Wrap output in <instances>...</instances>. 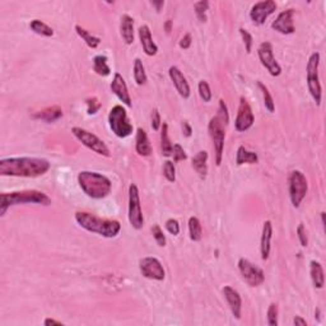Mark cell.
Listing matches in <instances>:
<instances>
[{
    "mask_svg": "<svg viewBox=\"0 0 326 326\" xmlns=\"http://www.w3.org/2000/svg\"><path fill=\"white\" fill-rule=\"evenodd\" d=\"M51 169L45 158L11 157L0 159V175L13 177H39Z\"/></svg>",
    "mask_w": 326,
    "mask_h": 326,
    "instance_id": "6da1fadb",
    "label": "cell"
},
{
    "mask_svg": "<svg viewBox=\"0 0 326 326\" xmlns=\"http://www.w3.org/2000/svg\"><path fill=\"white\" fill-rule=\"evenodd\" d=\"M78 224L88 232L106 238H115L121 231V224L116 219H105L88 212H77L74 215Z\"/></svg>",
    "mask_w": 326,
    "mask_h": 326,
    "instance_id": "7a4b0ae2",
    "label": "cell"
},
{
    "mask_svg": "<svg viewBox=\"0 0 326 326\" xmlns=\"http://www.w3.org/2000/svg\"><path fill=\"white\" fill-rule=\"evenodd\" d=\"M78 184L87 197L92 199H104L111 192V180L94 171H82L78 175Z\"/></svg>",
    "mask_w": 326,
    "mask_h": 326,
    "instance_id": "3957f363",
    "label": "cell"
},
{
    "mask_svg": "<svg viewBox=\"0 0 326 326\" xmlns=\"http://www.w3.org/2000/svg\"><path fill=\"white\" fill-rule=\"evenodd\" d=\"M19 204H40L49 207L51 204V199L39 190L4 192V194L0 195V215L3 217L9 208Z\"/></svg>",
    "mask_w": 326,
    "mask_h": 326,
    "instance_id": "277c9868",
    "label": "cell"
},
{
    "mask_svg": "<svg viewBox=\"0 0 326 326\" xmlns=\"http://www.w3.org/2000/svg\"><path fill=\"white\" fill-rule=\"evenodd\" d=\"M109 124L112 133L121 139L130 137L134 132V126L129 121L126 110L121 105H116L111 109L109 114Z\"/></svg>",
    "mask_w": 326,
    "mask_h": 326,
    "instance_id": "5b68a950",
    "label": "cell"
},
{
    "mask_svg": "<svg viewBox=\"0 0 326 326\" xmlns=\"http://www.w3.org/2000/svg\"><path fill=\"white\" fill-rule=\"evenodd\" d=\"M318 65H320V54L316 51L313 54H311L306 70H307L308 92L312 96L316 105L320 106L321 97H322V88H321L320 77H318Z\"/></svg>",
    "mask_w": 326,
    "mask_h": 326,
    "instance_id": "8992f818",
    "label": "cell"
},
{
    "mask_svg": "<svg viewBox=\"0 0 326 326\" xmlns=\"http://www.w3.org/2000/svg\"><path fill=\"white\" fill-rule=\"evenodd\" d=\"M225 124L219 116H214L210 119L208 125V132L213 142V148L215 152V165L220 166L223 158V149H224V139H225Z\"/></svg>",
    "mask_w": 326,
    "mask_h": 326,
    "instance_id": "52a82bcc",
    "label": "cell"
},
{
    "mask_svg": "<svg viewBox=\"0 0 326 326\" xmlns=\"http://www.w3.org/2000/svg\"><path fill=\"white\" fill-rule=\"evenodd\" d=\"M288 186H289V198L295 208H300L301 203L306 198L308 191V182L305 175L301 171H292L288 177Z\"/></svg>",
    "mask_w": 326,
    "mask_h": 326,
    "instance_id": "ba28073f",
    "label": "cell"
},
{
    "mask_svg": "<svg viewBox=\"0 0 326 326\" xmlns=\"http://www.w3.org/2000/svg\"><path fill=\"white\" fill-rule=\"evenodd\" d=\"M72 133H73V135H74V137L84 145V147H87L88 149L93 150V152L97 153V154L104 155V157H110V155H111V153H110V149H109V147L106 145V143H105L104 140L100 139L97 135L89 133L88 130L74 126L72 129Z\"/></svg>",
    "mask_w": 326,
    "mask_h": 326,
    "instance_id": "9c48e42d",
    "label": "cell"
},
{
    "mask_svg": "<svg viewBox=\"0 0 326 326\" xmlns=\"http://www.w3.org/2000/svg\"><path fill=\"white\" fill-rule=\"evenodd\" d=\"M129 222L134 230H142L144 227V217L140 204L139 189L135 184L129 186Z\"/></svg>",
    "mask_w": 326,
    "mask_h": 326,
    "instance_id": "30bf717a",
    "label": "cell"
},
{
    "mask_svg": "<svg viewBox=\"0 0 326 326\" xmlns=\"http://www.w3.org/2000/svg\"><path fill=\"white\" fill-rule=\"evenodd\" d=\"M238 270L242 275L243 280L250 285V287H259L265 280V274L262 268L252 264L250 260L241 257L238 260Z\"/></svg>",
    "mask_w": 326,
    "mask_h": 326,
    "instance_id": "8fae6325",
    "label": "cell"
},
{
    "mask_svg": "<svg viewBox=\"0 0 326 326\" xmlns=\"http://www.w3.org/2000/svg\"><path fill=\"white\" fill-rule=\"evenodd\" d=\"M139 269L140 273L144 278L152 280H163L166 278V272L163 269V265L157 257L147 256L143 257L139 262Z\"/></svg>",
    "mask_w": 326,
    "mask_h": 326,
    "instance_id": "7c38bea8",
    "label": "cell"
},
{
    "mask_svg": "<svg viewBox=\"0 0 326 326\" xmlns=\"http://www.w3.org/2000/svg\"><path fill=\"white\" fill-rule=\"evenodd\" d=\"M257 56H259L263 67L269 72L270 75L278 77V75L282 74V67L275 60L274 54H273V46L270 42L260 44V46L257 47Z\"/></svg>",
    "mask_w": 326,
    "mask_h": 326,
    "instance_id": "4fadbf2b",
    "label": "cell"
},
{
    "mask_svg": "<svg viewBox=\"0 0 326 326\" xmlns=\"http://www.w3.org/2000/svg\"><path fill=\"white\" fill-rule=\"evenodd\" d=\"M255 117L254 114H252V110L250 104L247 102V100L245 97H241L240 99V105H238V111L237 116H236L235 121V129L237 130L238 133L247 132L250 127L254 125Z\"/></svg>",
    "mask_w": 326,
    "mask_h": 326,
    "instance_id": "5bb4252c",
    "label": "cell"
},
{
    "mask_svg": "<svg viewBox=\"0 0 326 326\" xmlns=\"http://www.w3.org/2000/svg\"><path fill=\"white\" fill-rule=\"evenodd\" d=\"M275 11H277V3L275 2L264 0V2H259V3H255L252 6L251 11H250V18H251L254 24L263 26L267 22V19L269 18V16L275 13Z\"/></svg>",
    "mask_w": 326,
    "mask_h": 326,
    "instance_id": "9a60e30c",
    "label": "cell"
},
{
    "mask_svg": "<svg viewBox=\"0 0 326 326\" xmlns=\"http://www.w3.org/2000/svg\"><path fill=\"white\" fill-rule=\"evenodd\" d=\"M293 16L295 11L293 9H287L278 14L275 21L272 23V28L282 35H292L295 34V23H293Z\"/></svg>",
    "mask_w": 326,
    "mask_h": 326,
    "instance_id": "2e32d148",
    "label": "cell"
},
{
    "mask_svg": "<svg viewBox=\"0 0 326 326\" xmlns=\"http://www.w3.org/2000/svg\"><path fill=\"white\" fill-rule=\"evenodd\" d=\"M110 88H111L112 93H114L125 106L132 107V97H130L129 91H127L126 82H125V79L122 78V75L120 74V73H115L114 79H112Z\"/></svg>",
    "mask_w": 326,
    "mask_h": 326,
    "instance_id": "e0dca14e",
    "label": "cell"
},
{
    "mask_svg": "<svg viewBox=\"0 0 326 326\" xmlns=\"http://www.w3.org/2000/svg\"><path fill=\"white\" fill-rule=\"evenodd\" d=\"M169 75L170 78H171L172 82H174V86L176 87L180 96H181L184 100L189 99L190 94H191V89H190L189 83H187L186 78L184 77L181 70L174 65V67H171L169 69Z\"/></svg>",
    "mask_w": 326,
    "mask_h": 326,
    "instance_id": "ac0fdd59",
    "label": "cell"
},
{
    "mask_svg": "<svg viewBox=\"0 0 326 326\" xmlns=\"http://www.w3.org/2000/svg\"><path fill=\"white\" fill-rule=\"evenodd\" d=\"M222 292L225 301H227L228 306H230L231 311H232V315L235 316V318L240 320L241 312H242V300H241L240 293H238L235 288L230 287V285L223 287Z\"/></svg>",
    "mask_w": 326,
    "mask_h": 326,
    "instance_id": "d6986e66",
    "label": "cell"
},
{
    "mask_svg": "<svg viewBox=\"0 0 326 326\" xmlns=\"http://www.w3.org/2000/svg\"><path fill=\"white\" fill-rule=\"evenodd\" d=\"M138 35H139L140 44H142L143 50H144L145 55L148 56H154L158 52V46L155 45V42L153 41L152 32H150L149 27L147 24H143L138 29Z\"/></svg>",
    "mask_w": 326,
    "mask_h": 326,
    "instance_id": "ffe728a7",
    "label": "cell"
},
{
    "mask_svg": "<svg viewBox=\"0 0 326 326\" xmlns=\"http://www.w3.org/2000/svg\"><path fill=\"white\" fill-rule=\"evenodd\" d=\"M272 237H273V224L270 220H265L263 224L262 238H260V252H262V259L268 260L272 249Z\"/></svg>",
    "mask_w": 326,
    "mask_h": 326,
    "instance_id": "44dd1931",
    "label": "cell"
},
{
    "mask_svg": "<svg viewBox=\"0 0 326 326\" xmlns=\"http://www.w3.org/2000/svg\"><path fill=\"white\" fill-rule=\"evenodd\" d=\"M120 35L126 45H133L134 42V19L129 14H122L120 21Z\"/></svg>",
    "mask_w": 326,
    "mask_h": 326,
    "instance_id": "7402d4cb",
    "label": "cell"
},
{
    "mask_svg": "<svg viewBox=\"0 0 326 326\" xmlns=\"http://www.w3.org/2000/svg\"><path fill=\"white\" fill-rule=\"evenodd\" d=\"M135 149L137 153L142 157H148L152 153V145H150L148 135L142 127L137 130V138H135Z\"/></svg>",
    "mask_w": 326,
    "mask_h": 326,
    "instance_id": "603a6c76",
    "label": "cell"
},
{
    "mask_svg": "<svg viewBox=\"0 0 326 326\" xmlns=\"http://www.w3.org/2000/svg\"><path fill=\"white\" fill-rule=\"evenodd\" d=\"M192 169L197 171V174H199L200 177L205 179L208 174V152L205 150H200L197 154L192 157L191 160Z\"/></svg>",
    "mask_w": 326,
    "mask_h": 326,
    "instance_id": "cb8c5ba5",
    "label": "cell"
},
{
    "mask_svg": "<svg viewBox=\"0 0 326 326\" xmlns=\"http://www.w3.org/2000/svg\"><path fill=\"white\" fill-rule=\"evenodd\" d=\"M257 162H259V155H257V153L246 149L243 145L238 147L237 153H236V165H237V166H242L245 163L255 165V163Z\"/></svg>",
    "mask_w": 326,
    "mask_h": 326,
    "instance_id": "d4e9b609",
    "label": "cell"
},
{
    "mask_svg": "<svg viewBox=\"0 0 326 326\" xmlns=\"http://www.w3.org/2000/svg\"><path fill=\"white\" fill-rule=\"evenodd\" d=\"M310 274L315 288L321 289L323 287V284H325V274H323L322 265L318 262H316V260H312L310 263Z\"/></svg>",
    "mask_w": 326,
    "mask_h": 326,
    "instance_id": "484cf974",
    "label": "cell"
},
{
    "mask_svg": "<svg viewBox=\"0 0 326 326\" xmlns=\"http://www.w3.org/2000/svg\"><path fill=\"white\" fill-rule=\"evenodd\" d=\"M35 117L40 120H44L46 122H54L56 120H59L60 117H62V110L59 106H51L47 109L42 110V111L35 114Z\"/></svg>",
    "mask_w": 326,
    "mask_h": 326,
    "instance_id": "4316f807",
    "label": "cell"
},
{
    "mask_svg": "<svg viewBox=\"0 0 326 326\" xmlns=\"http://www.w3.org/2000/svg\"><path fill=\"white\" fill-rule=\"evenodd\" d=\"M172 143L169 137V125L166 122H163L160 126V149H162V154L165 157H170L172 154Z\"/></svg>",
    "mask_w": 326,
    "mask_h": 326,
    "instance_id": "83f0119b",
    "label": "cell"
},
{
    "mask_svg": "<svg viewBox=\"0 0 326 326\" xmlns=\"http://www.w3.org/2000/svg\"><path fill=\"white\" fill-rule=\"evenodd\" d=\"M75 32H77L78 36H79L80 39L86 42L87 46L91 47V49H97V47L100 46V44H101V39H100V37L93 36L91 32H88L87 29H84L83 27L75 26Z\"/></svg>",
    "mask_w": 326,
    "mask_h": 326,
    "instance_id": "f1b7e54d",
    "label": "cell"
},
{
    "mask_svg": "<svg viewBox=\"0 0 326 326\" xmlns=\"http://www.w3.org/2000/svg\"><path fill=\"white\" fill-rule=\"evenodd\" d=\"M93 70L101 77H107L111 74V69L107 64V57L105 55H97L93 57Z\"/></svg>",
    "mask_w": 326,
    "mask_h": 326,
    "instance_id": "f546056e",
    "label": "cell"
},
{
    "mask_svg": "<svg viewBox=\"0 0 326 326\" xmlns=\"http://www.w3.org/2000/svg\"><path fill=\"white\" fill-rule=\"evenodd\" d=\"M189 233L190 238L194 242H199L203 237V228L202 223H200L199 218L197 217H190L189 219Z\"/></svg>",
    "mask_w": 326,
    "mask_h": 326,
    "instance_id": "4dcf8cb0",
    "label": "cell"
},
{
    "mask_svg": "<svg viewBox=\"0 0 326 326\" xmlns=\"http://www.w3.org/2000/svg\"><path fill=\"white\" fill-rule=\"evenodd\" d=\"M29 27H31V29L35 34L40 35V36L51 37L52 35H54V29L50 26H47L45 22L40 21V19H34V21L31 22V24H29Z\"/></svg>",
    "mask_w": 326,
    "mask_h": 326,
    "instance_id": "1f68e13d",
    "label": "cell"
},
{
    "mask_svg": "<svg viewBox=\"0 0 326 326\" xmlns=\"http://www.w3.org/2000/svg\"><path fill=\"white\" fill-rule=\"evenodd\" d=\"M134 79L135 82H137L138 86H144L148 80L147 73H145V68L140 59L134 60Z\"/></svg>",
    "mask_w": 326,
    "mask_h": 326,
    "instance_id": "d6a6232c",
    "label": "cell"
},
{
    "mask_svg": "<svg viewBox=\"0 0 326 326\" xmlns=\"http://www.w3.org/2000/svg\"><path fill=\"white\" fill-rule=\"evenodd\" d=\"M257 87H259L260 91L263 92L265 107H267V110L270 112V114H273V112L275 111V104H274V100H273V96H272V93H270L269 88H268L264 83H262V82H257Z\"/></svg>",
    "mask_w": 326,
    "mask_h": 326,
    "instance_id": "836d02e7",
    "label": "cell"
},
{
    "mask_svg": "<svg viewBox=\"0 0 326 326\" xmlns=\"http://www.w3.org/2000/svg\"><path fill=\"white\" fill-rule=\"evenodd\" d=\"M209 8V2L207 0H202V2H197L194 4L195 14H197L198 19L200 22H207V11Z\"/></svg>",
    "mask_w": 326,
    "mask_h": 326,
    "instance_id": "e575fe53",
    "label": "cell"
},
{
    "mask_svg": "<svg viewBox=\"0 0 326 326\" xmlns=\"http://www.w3.org/2000/svg\"><path fill=\"white\" fill-rule=\"evenodd\" d=\"M163 176L170 182L176 181V169H175V163L172 160H166L163 163Z\"/></svg>",
    "mask_w": 326,
    "mask_h": 326,
    "instance_id": "d590c367",
    "label": "cell"
},
{
    "mask_svg": "<svg viewBox=\"0 0 326 326\" xmlns=\"http://www.w3.org/2000/svg\"><path fill=\"white\" fill-rule=\"evenodd\" d=\"M198 91H199L200 99L204 102H210L212 100V89L207 80H200L198 84Z\"/></svg>",
    "mask_w": 326,
    "mask_h": 326,
    "instance_id": "8d00e7d4",
    "label": "cell"
},
{
    "mask_svg": "<svg viewBox=\"0 0 326 326\" xmlns=\"http://www.w3.org/2000/svg\"><path fill=\"white\" fill-rule=\"evenodd\" d=\"M152 235H153V238L155 240V242H157L158 246L160 247H165L166 246V236H165V233H163L162 228L159 227L158 224H154L152 227Z\"/></svg>",
    "mask_w": 326,
    "mask_h": 326,
    "instance_id": "74e56055",
    "label": "cell"
},
{
    "mask_svg": "<svg viewBox=\"0 0 326 326\" xmlns=\"http://www.w3.org/2000/svg\"><path fill=\"white\" fill-rule=\"evenodd\" d=\"M268 325L277 326L278 325V306L275 303H270L268 308Z\"/></svg>",
    "mask_w": 326,
    "mask_h": 326,
    "instance_id": "f35d334b",
    "label": "cell"
},
{
    "mask_svg": "<svg viewBox=\"0 0 326 326\" xmlns=\"http://www.w3.org/2000/svg\"><path fill=\"white\" fill-rule=\"evenodd\" d=\"M86 104H87V112H88V115L97 114L102 106L101 102L99 101V99H97V97H91V99H87Z\"/></svg>",
    "mask_w": 326,
    "mask_h": 326,
    "instance_id": "ab89813d",
    "label": "cell"
},
{
    "mask_svg": "<svg viewBox=\"0 0 326 326\" xmlns=\"http://www.w3.org/2000/svg\"><path fill=\"white\" fill-rule=\"evenodd\" d=\"M240 34L243 40V44H245V47H246L247 54H250V52L252 51V45H254V40H252L251 34H250L249 31H246L245 28H240Z\"/></svg>",
    "mask_w": 326,
    "mask_h": 326,
    "instance_id": "60d3db41",
    "label": "cell"
},
{
    "mask_svg": "<svg viewBox=\"0 0 326 326\" xmlns=\"http://www.w3.org/2000/svg\"><path fill=\"white\" fill-rule=\"evenodd\" d=\"M171 155L174 157V162H181V160H185L187 158L184 148H182L180 144H174V147H172V154Z\"/></svg>",
    "mask_w": 326,
    "mask_h": 326,
    "instance_id": "b9f144b4",
    "label": "cell"
},
{
    "mask_svg": "<svg viewBox=\"0 0 326 326\" xmlns=\"http://www.w3.org/2000/svg\"><path fill=\"white\" fill-rule=\"evenodd\" d=\"M297 236H298V240H300L301 246L307 247V245H308L307 231H306V227H305V224H303V223H300V224H298Z\"/></svg>",
    "mask_w": 326,
    "mask_h": 326,
    "instance_id": "7bdbcfd3",
    "label": "cell"
},
{
    "mask_svg": "<svg viewBox=\"0 0 326 326\" xmlns=\"http://www.w3.org/2000/svg\"><path fill=\"white\" fill-rule=\"evenodd\" d=\"M165 227H166V230L169 231L171 235L177 236L180 233V224L176 219H174V218H170V219L166 222V224H165Z\"/></svg>",
    "mask_w": 326,
    "mask_h": 326,
    "instance_id": "ee69618b",
    "label": "cell"
},
{
    "mask_svg": "<svg viewBox=\"0 0 326 326\" xmlns=\"http://www.w3.org/2000/svg\"><path fill=\"white\" fill-rule=\"evenodd\" d=\"M218 116H219L220 119H222L223 121H224L225 125L228 124V120H230V117H228L227 105L224 104V101H223V100H219V109H218Z\"/></svg>",
    "mask_w": 326,
    "mask_h": 326,
    "instance_id": "f6af8a7d",
    "label": "cell"
},
{
    "mask_svg": "<svg viewBox=\"0 0 326 326\" xmlns=\"http://www.w3.org/2000/svg\"><path fill=\"white\" fill-rule=\"evenodd\" d=\"M160 126H162L160 115H159V111L155 109V110H153V112H152V127H153V130L158 132V130L160 129Z\"/></svg>",
    "mask_w": 326,
    "mask_h": 326,
    "instance_id": "bcb514c9",
    "label": "cell"
},
{
    "mask_svg": "<svg viewBox=\"0 0 326 326\" xmlns=\"http://www.w3.org/2000/svg\"><path fill=\"white\" fill-rule=\"evenodd\" d=\"M191 42H192V37L190 34H186L184 35V37L181 39V41H180V47L184 50H187L190 46H191Z\"/></svg>",
    "mask_w": 326,
    "mask_h": 326,
    "instance_id": "7dc6e473",
    "label": "cell"
},
{
    "mask_svg": "<svg viewBox=\"0 0 326 326\" xmlns=\"http://www.w3.org/2000/svg\"><path fill=\"white\" fill-rule=\"evenodd\" d=\"M191 133H192V129L191 126H190V124L187 121H184L182 122V134L185 135V137H191Z\"/></svg>",
    "mask_w": 326,
    "mask_h": 326,
    "instance_id": "c3c4849f",
    "label": "cell"
},
{
    "mask_svg": "<svg viewBox=\"0 0 326 326\" xmlns=\"http://www.w3.org/2000/svg\"><path fill=\"white\" fill-rule=\"evenodd\" d=\"M44 325L45 326H51V325H64V323L61 322V321H57V320H54V318H50V317H47V318H45V321H44Z\"/></svg>",
    "mask_w": 326,
    "mask_h": 326,
    "instance_id": "681fc988",
    "label": "cell"
},
{
    "mask_svg": "<svg viewBox=\"0 0 326 326\" xmlns=\"http://www.w3.org/2000/svg\"><path fill=\"white\" fill-rule=\"evenodd\" d=\"M293 323H295L296 326H307L306 320L305 318L301 317V316H296V317L293 318Z\"/></svg>",
    "mask_w": 326,
    "mask_h": 326,
    "instance_id": "f907efd6",
    "label": "cell"
},
{
    "mask_svg": "<svg viewBox=\"0 0 326 326\" xmlns=\"http://www.w3.org/2000/svg\"><path fill=\"white\" fill-rule=\"evenodd\" d=\"M152 6L155 7V9H157V11H160V8L165 6V2H152Z\"/></svg>",
    "mask_w": 326,
    "mask_h": 326,
    "instance_id": "816d5d0a",
    "label": "cell"
},
{
    "mask_svg": "<svg viewBox=\"0 0 326 326\" xmlns=\"http://www.w3.org/2000/svg\"><path fill=\"white\" fill-rule=\"evenodd\" d=\"M171 24H172L171 21H167L166 24H165V28H166L167 34H170V32H171Z\"/></svg>",
    "mask_w": 326,
    "mask_h": 326,
    "instance_id": "f5cc1de1",
    "label": "cell"
},
{
    "mask_svg": "<svg viewBox=\"0 0 326 326\" xmlns=\"http://www.w3.org/2000/svg\"><path fill=\"white\" fill-rule=\"evenodd\" d=\"M321 222H322V225L325 227V212L321 213Z\"/></svg>",
    "mask_w": 326,
    "mask_h": 326,
    "instance_id": "db71d44e",
    "label": "cell"
}]
</instances>
